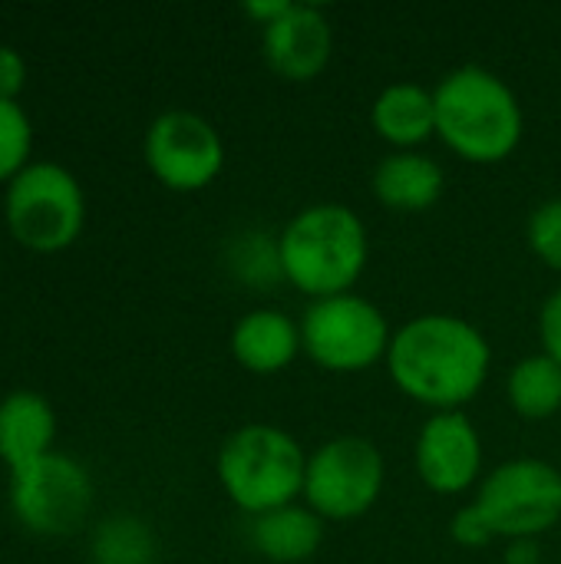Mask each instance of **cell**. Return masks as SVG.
Listing matches in <instances>:
<instances>
[{
  "instance_id": "9a60e30c",
  "label": "cell",
  "mask_w": 561,
  "mask_h": 564,
  "mask_svg": "<svg viewBox=\"0 0 561 564\" xmlns=\"http://www.w3.org/2000/svg\"><path fill=\"white\" fill-rule=\"evenodd\" d=\"M56 413L36 390H10L0 400V463L17 473L53 453Z\"/></svg>"
},
{
  "instance_id": "7a4b0ae2",
  "label": "cell",
  "mask_w": 561,
  "mask_h": 564,
  "mask_svg": "<svg viewBox=\"0 0 561 564\" xmlns=\"http://www.w3.org/2000/svg\"><path fill=\"white\" fill-rule=\"evenodd\" d=\"M440 142L473 165L506 162L526 132V112L513 86L486 66H456L433 86Z\"/></svg>"
},
{
  "instance_id": "277c9868",
  "label": "cell",
  "mask_w": 561,
  "mask_h": 564,
  "mask_svg": "<svg viewBox=\"0 0 561 564\" xmlns=\"http://www.w3.org/2000/svg\"><path fill=\"white\" fill-rule=\"evenodd\" d=\"M304 446L274 423L238 426L228 433L215 459L222 492L248 519L294 506L304 492Z\"/></svg>"
},
{
  "instance_id": "4316f807",
  "label": "cell",
  "mask_w": 561,
  "mask_h": 564,
  "mask_svg": "<svg viewBox=\"0 0 561 564\" xmlns=\"http://www.w3.org/2000/svg\"><path fill=\"white\" fill-rule=\"evenodd\" d=\"M542 549L539 539H513L506 542V564H539Z\"/></svg>"
},
{
  "instance_id": "ffe728a7",
  "label": "cell",
  "mask_w": 561,
  "mask_h": 564,
  "mask_svg": "<svg viewBox=\"0 0 561 564\" xmlns=\"http://www.w3.org/2000/svg\"><path fill=\"white\" fill-rule=\"evenodd\" d=\"M93 564H155L159 542L139 516H109L89 535Z\"/></svg>"
},
{
  "instance_id": "603a6c76",
  "label": "cell",
  "mask_w": 561,
  "mask_h": 564,
  "mask_svg": "<svg viewBox=\"0 0 561 564\" xmlns=\"http://www.w3.org/2000/svg\"><path fill=\"white\" fill-rule=\"evenodd\" d=\"M450 539L460 545V549H486L496 542V532L493 525L486 522V516L479 512L476 502L463 506L453 519H450Z\"/></svg>"
},
{
  "instance_id": "ac0fdd59",
  "label": "cell",
  "mask_w": 561,
  "mask_h": 564,
  "mask_svg": "<svg viewBox=\"0 0 561 564\" xmlns=\"http://www.w3.org/2000/svg\"><path fill=\"white\" fill-rule=\"evenodd\" d=\"M506 400L529 423L552 420L561 413V364L549 354H529L516 360L506 380Z\"/></svg>"
},
{
  "instance_id": "484cf974",
  "label": "cell",
  "mask_w": 561,
  "mask_h": 564,
  "mask_svg": "<svg viewBox=\"0 0 561 564\" xmlns=\"http://www.w3.org/2000/svg\"><path fill=\"white\" fill-rule=\"evenodd\" d=\"M291 7V0H248L241 10H245V17H251L261 30L268 26V23H274L284 10Z\"/></svg>"
},
{
  "instance_id": "3957f363",
  "label": "cell",
  "mask_w": 561,
  "mask_h": 564,
  "mask_svg": "<svg viewBox=\"0 0 561 564\" xmlns=\"http://www.w3.org/2000/svg\"><path fill=\"white\" fill-rule=\"evenodd\" d=\"M284 281L311 301L350 294L370 261L364 218L341 202H317L278 231Z\"/></svg>"
},
{
  "instance_id": "4fadbf2b",
  "label": "cell",
  "mask_w": 561,
  "mask_h": 564,
  "mask_svg": "<svg viewBox=\"0 0 561 564\" xmlns=\"http://www.w3.org/2000/svg\"><path fill=\"white\" fill-rule=\"evenodd\" d=\"M228 347L235 364L255 377H274L304 354L301 324L278 307H255L241 314L231 327Z\"/></svg>"
},
{
  "instance_id": "6da1fadb",
  "label": "cell",
  "mask_w": 561,
  "mask_h": 564,
  "mask_svg": "<svg viewBox=\"0 0 561 564\" xmlns=\"http://www.w3.org/2000/svg\"><path fill=\"white\" fill-rule=\"evenodd\" d=\"M384 364L403 397L433 413H450L483 393L493 370V347L466 317L417 314L393 330Z\"/></svg>"
},
{
  "instance_id": "ba28073f",
  "label": "cell",
  "mask_w": 561,
  "mask_h": 564,
  "mask_svg": "<svg viewBox=\"0 0 561 564\" xmlns=\"http://www.w3.org/2000/svg\"><path fill=\"white\" fill-rule=\"evenodd\" d=\"M93 476L66 453H46L43 459L10 473L7 502L13 519L40 539H66L83 529L93 509Z\"/></svg>"
},
{
  "instance_id": "8992f818",
  "label": "cell",
  "mask_w": 561,
  "mask_h": 564,
  "mask_svg": "<svg viewBox=\"0 0 561 564\" xmlns=\"http://www.w3.org/2000/svg\"><path fill=\"white\" fill-rule=\"evenodd\" d=\"M298 324L304 354L327 373H364L387 360L393 340L387 314L354 291L311 301Z\"/></svg>"
},
{
  "instance_id": "30bf717a",
  "label": "cell",
  "mask_w": 561,
  "mask_h": 564,
  "mask_svg": "<svg viewBox=\"0 0 561 564\" xmlns=\"http://www.w3.org/2000/svg\"><path fill=\"white\" fill-rule=\"evenodd\" d=\"M149 172L169 192H202L225 169V142L218 129L188 109H169L155 116L142 139Z\"/></svg>"
},
{
  "instance_id": "d4e9b609",
  "label": "cell",
  "mask_w": 561,
  "mask_h": 564,
  "mask_svg": "<svg viewBox=\"0 0 561 564\" xmlns=\"http://www.w3.org/2000/svg\"><path fill=\"white\" fill-rule=\"evenodd\" d=\"M539 340H542V354L561 364V288L546 297L539 311Z\"/></svg>"
},
{
  "instance_id": "7402d4cb",
  "label": "cell",
  "mask_w": 561,
  "mask_h": 564,
  "mask_svg": "<svg viewBox=\"0 0 561 564\" xmlns=\"http://www.w3.org/2000/svg\"><path fill=\"white\" fill-rule=\"evenodd\" d=\"M526 241L529 251L549 268L561 274V198H549L536 205L526 225Z\"/></svg>"
},
{
  "instance_id": "7c38bea8",
  "label": "cell",
  "mask_w": 561,
  "mask_h": 564,
  "mask_svg": "<svg viewBox=\"0 0 561 564\" xmlns=\"http://www.w3.org/2000/svg\"><path fill=\"white\" fill-rule=\"evenodd\" d=\"M261 50L271 73L288 83L317 79L334 56V30L321 7L291 3L274 23L261 30Z\"/></svg>"
},
{
  "instance_id": "e0dca14e",
  "label": "cell",
  "mask_w": 561,
  "mask_h": 564,
  "mask_svg": "<svg viewBox=\"0 0 561 564\" xmlns=\"http://www.w3.org/2000/svg\"><path fill=\"white\" fill-rule=\"evenodd\" d=\"M251 549L271 564H304L324 545V519L308 506H284L251 519Z\"/></svg>"
},
{
  "instance_id": "2e32d148",
  "label": "cell",
  "mask_w": 561,
  "mask_h": 564,
  "mask_svg": "<svg viewBox=\"0 0 561 564\" xmlns=\"http://www.w3.org/2000/svg\"><path fill=\"white\" fill-rule=\"evenodd\" d=\"M370 126L393 152H417L436 135L433 89L410 79L384 86L370 106Z\"/></svg>"
},
{
  "instance_id": "d6986e66",
  "label": "cell",
  "mask_w": 561,
  "mask_h": 564,
  "mask_svg": "<svg viewBox=\"0 0 561 564\" xmlns=\"http://www.w3.org/2000/svg\"><path fill=\"white\" fill-rule=\"evenodd\" d=\"M225 268L228 274L251 288V291H268L284 281L281 268V245L278 235L265 228H245L225 245Z\"/></svg>"
},
{
  "instance_id": "cb8c5ba5",
  "label": "cell",
  "mask_w": 561,
  "mask_h": 564,
  "mask_svg": "<svg viewBox=\"0 0 561 564\" xmlns=\"http://www.w3.org/2000/svg\"><path fill=\"white\" fill-rule=\"evenodd\" d=\"M26 86V59L17 46L0 43V99L20 102V93Z\"/></svg>"
},
{
  "instance_id": "5b68a950",
  "label": "cell",
  "mask_w": 561,
  "mask_h": 564,
  "mask_svg": "<svg viewBox=\"0 0 561 564\" xmlns=\"http://www.w3.org/2000/svg\"><path fill=\"white\" fill-rule=\"evenodd\" d=\"M3 221L10 238L26 251H66L86 225V195L79 178L60 162H30L3 188Z\"/></svg>"
},
{
  "instance_id": "52a82bcc",
  "label": "cell",
  "mask_w": 561,
  "mask_h": 564,
  "mask_svg": "<svg viewBox=\"0 0 561 564\" xmlns=\"http://www.w3.org/2000/svg\"><path fill=\"white\" fill-rule=\"evenodd\" d=\"M387 463L367 436H334L308 453L304 506L324 522H354L367 516L384 492Z\"/></svg>"
},
{
  "instance_id": "44dd1931",
  "label": "cell",
  "mask_w": 561,
  "mask_h": 564,
  "mask_svg": "<svg viewBox=\"0 0 561 564\" xmlns=\"http://www.w3.org/2000/svg\"><path fill=\"white\" fill-rule=\"evenodd\" d=\"M33 152V122L26 109L13 99H0V185L7 188L26 165Z\"/></svg>"
},
{
  "instance_id": "5bb4252c",
  "label": "cell",
  "mask_w": 561,
  "mask_h": 564,
  "mask_svg": "<svg viewBox=\"0 0 561 564\" xmlns=\"http://www.w3.org/2000/svg\"><path fill=\"white\" fill-rule=\"evenodd\" d=\"M374 198L400 215L430 212L446 192V172L427 152H390L377 162L370 175Z\"/></svg>"
},
{
  "instance_id": "8fae6325",
  "label": "cell",
  "mask_w": 561,
  "mask_h": 564,
  "mask_svg": "<svg viewBox=\"0 0 561 564\" xmlns=\"http://www.w3.org/2000/svg\"><path fill=\"white\" fill-rule=\"evenodd\" d=\"M420 482L436 496H463L483 479V436L463 410L433 413L413 446Z\"/></svg>"
},
{
  "instance_id": "9c48e42d",
  "label": "cell",
  "mask_w": 561,
  "mask_h": 564,
  "mask_svg": "<svg viewBox=\"0 0 561 564\" xmlns=\"http://www.w3.org/2000/svg\"><path fill=\"white\" fill-rule=\"evenodd\" d=\"M476 506L496 539H539L561 519V469L546 459H509L483 476Z\"/></svg>"
}]
</instances>
